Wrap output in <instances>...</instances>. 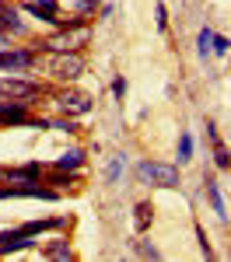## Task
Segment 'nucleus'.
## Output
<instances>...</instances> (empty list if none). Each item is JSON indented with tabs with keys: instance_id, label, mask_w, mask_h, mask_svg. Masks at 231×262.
<instances>
[{
	"instance_id": "f257e3e1",
	"label": "nucleus",
	"mask_w": 231,
	"mask_h": 262,
	"mask_svg": "<svg viewBox=\"0 0 231 262\" xmlns=\"http://www.w3.org/2000/svg\"><path fill=\"white\" fill-rule=\"evenodd\" d=\"M133 175L140 185H154V189H179L182 185L175 164H161V161H151V158L133 164Z\"/></svg>"
},
{
	"instance_id": "f03ea898",
	"label": "nucleus",
	"mask_w": 231,
	"mask_h": 262,
	"mask_svg": "<svg viewBox=\"0 0 231 262\" xmlns=\"http://www.w3.org/2000/svg\"><path fill=\"white\" fill-rule=\"evenodd\" d=\"M42 95H49V88L39 84L35 77H25V74H0V98H14V101L35 105Z\"/></svg>"
},
{
	"instance_id": "7ed1b4c3",
	"label": "nucleus",
	"mask_w": 231,
	"mask_h": 262,
	"mask_svg": "<svg viewBox=\"0 0 231 262\" xmlns=\"http://www.w3.org/2000/svg\"><path fill=\"white\" fill-rule=\"evenodd\" d=\"M39 67V53L32 46H0V74H25L35 77L32 70Z\"/></svg>"
},
{
	"instance_id": "20e7f679",
	"label": "nucleus",
	"mask_w": 231,
	"mask_h": 262,
	"mask_svg": "<svg viewBox=\"0 0 231 262\" xmlns=\"http://www.w3.org/2000/svg\"><path fill=\"white\" fill-rule=\"evenodd\" d=\"M0 200H46L56 203L60 192L49 189L42 179H28V182H0Z\"/></svg>"
},
{
	"instance_id": "39448f33",
	"label": "nucleus",
	"mask_w": 231,
	"mask_h": 262,
	"mask_svg": "<svg viewBox=\"0 0 231 262\" xmlns=\"http://www.w3.org/2000/svg\"><path fill=\"white\" fill-rule=\"evenodd\" d=\"M53 101H56V108H60L63 116H74V119H84V116L95 112V98L88 91H77L74 84H63L60 91L53 95Z\"/></svg>"
},
{
	"instance_id": "423d86ee",
	"label": "nucleus",
	"mask_w": 231,
	"mask_h": 262,
	"mask_svg": "<svg viewBox=\"0 0 231 262\" xmlns=\"http://www.w3.org/2000/svg\"><path fill=\"white\" fill-rule=\"evenodd\" d=\"M46 74L53 77L56 84H74L84 77V56L81 53H53L49 56V67Z\"/></svg>"
},
{
	"instance_id": "0eeeda50",
	"label": "nucleus",
	"mask_w": 231,
	"mask_h": 262,
	"mask_svg": "<svg viewBox=\"0 0 231 262\" xmlns=\"http://www.w3.org/2000/svg\"><path fill=\"white\" fill-rule=\"evenodd\" d=\"M32 122V105L14 98H0V129H28Z\"/></svg>"
},
{
	"instance_id": "6e6552de",
	"label": "nucleus",
	"mask_w": 231,
	"mask_h": 262,
	"mask_svg": "<svg viewBox=\"0 0 231 262\" xmlns=\"http://www.w3.org/2000/svg\"><path fill=\"white\" fill-rule=\"evenodd\" d=\"M0 32H7L11 39L28 35V21L21 18V7L11 0H0Z\"/></svg>"
},
{
	"instance_id": "1a4fd4ad",
	"label": "nucleus",
	"mask_w": 231,
	"mask_h": 262,
	"mask_svg": "<svg viewBox=\"0 0 231 262\" xmlns=\"http://www.w3.org/2000/svg\"><path fill=\"white\" fill-rule=\"evenodd\" d=\"M35 245H39V238L25 234L21 227H4L0 231V255H18V252H28Z\"/></svg>"
},
{
	"instance_id": "9d476101",
	"label": "nucleus",
	"mask_w": 231,
	"mask_h": 262,
	"mask_svg": "<svg viewBox=\"0 0 231 262\" xmlns=\"http://www.w3.org/2000/svg\"><path fill=\"white\" fill-rule=\"evenodd\" d=\"M21 14H32V18H39L42 25H53V28H56V25H60V4H56V0H49V4H35V0H25V4H21Z\"/></svg>"
},
{
	"instance_id": "9b49d317",
	"label": "nucleus",
	"mask_w": 231,
	"mask_h": 262,
	"mask_svg": "<svg viewBox=\"0 0 231 262\" xmlns=\"http://www.w3.org/2000/svg\"><path fill=\"white\" fill-rule=\"evenodd\" d=\"M42 168L39 161H28L21 168H0V182H28V179H42Z\"/></svg>"
},
{
	"instance_id": "f8f14e48",
	"label": "nucleus",
	"mask_w": 231,
	"mask_h": 262,
	"mask_svg": "<svg viewBox=\"0 0 231 262\" xmlns=\"http://www.w3.org/2000/svg\"><path fill=\"white\" fill-rule=\"evenodd\" d=\"M203 196H207L210 210L217 213V221H228V206H224V192H221V182L203 179Z\"/></svg>"
},
{
	"instance_id": "ddd939ff",
	"label": "nucleus",
	"mask_w": 231,
	"mask_h": 262,
	"mask_svg": "<svg viewBox=\"0 0 231 262\" xmlns=\"http://www.w3.org/2000/svg\"><path fill=\"white\" fill-rule=\"evenodd\" d=\"M84 161H88V150L84 147H70V150H63L60 158L53 161V168H60V171H81Z\"/></svg>"
},
{
	"instance_id": "4468645a",
	"label": "nucleus",
	"mask_w": 231,
	"mask_h": 262,
	"mask_svg": "<svg viewBox=\"0 0 231 262\" xmlns=\"http://www.w3.org/2000/svg\"><path fill=\"white\" fill-rule=\"evenodd\" d=\"M151 224H154V206H151V200H140L133 206V231L137 234H147Z\"/></svg>"
},
{
	"instance_id": "2eb2a0df",
	"label": "nucleus",
	"mask_w": 231,
	"mask_h": 262,
	"mask_svg": "<svg viewBox=\"0 0 231 262\" xmlns=\"http://www.w3.org/2000/svg\"><path fill=\"white\" fill-rule=\"evenodd\" d=\"M46 259H60V262H67V259H74V248L67 245V238H53V242H46L39 248Z\"/></svg>"
},
{
	"instance_id": "dca6fc26",
	"label": "nucleus",
	"mask_w": 231,
	"mask_h": 262,
	"mask_svg": "<svg viewBox=\"0 0 231 262\" xmlns=\"http://www.w3.org/2000/svg\"><path fill=\"white\" fill-rule=\"evenodd\" d=\"M42 182H46V185H56V189H70V185H77V171H60V168H53L49 175L42 171Z\"/></svg>"
},
{
	"instance_id": "f3484780",
	"label": "nucleus",
	"mask_w": 231,
	"mask_h": 262,
	"mask_svg": "<svg viewBox=\"0 0 231 262\" xmlns=\"http://www.w3.org/2000/svg\"><path fill=\"white\" fill-rule=\"evenodd\" d=\"M123 171H126V154L109 158V164H105V182H109V185H116V182L123 179Z\"/></svg>"
},
{
	"instance_id": "a211bd4d",
	"label": "nucleus",
	"mask_w": 231,
	"mask_h": 262,
	"mask_svg": "<svg viewBox=\"0 0 231 262\" xmlns=\"http://www.w3.org/2000/svg\"><path fill=\"white\" fill-rule=\"evenodd\" d=\"M175 158H179V164H189V161H193V133H189V129H182V133H179Z\"/></svg>"
},
{
	"instance_id": "6ab92c4d",
	"label": "nucleus",
	"mask_w": 231,
	"mask_h": 262,
	"mask_svg": "<svg viewBox=\"0 0 231 262\" xmlns=\"http://www.w3.org/2000/svg\"><path fill=\"white\" fill-rule=\"evenodd\" d=\"M49 129H56V133H81V122L74 119V116H56V119H49Z\"/></svg>"
},
{
	"instance_id": "aec40b11",
	"label": "nucleus",
	"mask_w": 231,
	"mask_h": 262,
	"mask_svg": "<svg viewBox=\"0 0 231 262\" xmlns=\"http://www.w3.org/2000/svg\"><path fill=\"white\" fill-rule=\"evenodd\" d=\"M214 164H217L221 171H228V168H231V154H228V143L221 140V137H214Z\"/></svg>"
},
{
	"instance_id": "412c9836",
	"label": "nucleus",
	"mask_w": 231,
	"mask_h": 262,
	"mask_svg": "<svg viewBox=\"0 0 231 262\" xmlns=\"http://www.w3.org/2000/svg\"><path fill=\"white\" fill-rule=\"evenodd\" d=\"M210 42H214V28L203 25L200 35H196V56H200V60H207V56H210Z\"/></svg>"
},
{
	"instance_id": "4be33fe9",
	"label": "nucleus",
	"mask_w": 231,
	"mask_h": 262,
	"mask_svg": "<svg viewBox=\"0 0 231 262\" xmlns=\"http://www.w3.org/2000/svg\"><path fill=\"white\" fill-rule=\"evenodd\" d=\"M133 252H137L140 259H161V252H158V245H151V242L144 238V234H140V238L133 242Z\"/></svg>"
},
{
	"instance_id": "5701e85b",
	"label": "nucleus",
	"mask_w": 231,
	"mask_h": 262,
	"mask_svg": "<svg viewBox=\"0 0 231 262\" xmlns=\"http://www.w3.org/2000/svg\"><path fill=\"white\" fill-rule=\"evenodd\" d=\"M228 35H217L214 32V42H210V56H228Z\"/></svg>"
},
{
	"instance_id": "b1692460",
	"label": "nucleus",
	"mask_w": 231,
	"mask_h": 262,
	"mask_svg": "<svg viewBox=\"0 0 231 262\" xmlns=\"http://www.w3.org/2000/svg\"><path fill=\"white\" fill-rule=\"evenodd\" d=\"M154 25H158V32H168V7L165 4L154 7Z\"/></svg>"
},
{
	"instance_id": "393cba45",
	"label": "nucleus",
	"mask_w": 231,
	"mask_h": 262,
	"mask_svg": "<svg viewBox=\"0 0 231 262\" xmlns=\"http://www.w3.org/2000/svg\"><path fill=\"white\" fill-rule=\"evenodd\" d=\"M98 4H102V0H77V14H81V18L95 14V11H98Z\"/></svg>"
},
{
	"instance_id": "a878e982",
	"label": "nucleus",
	"mask_w": 231,
	"mask_h": 262,
	"mask_svg": "<svg viewBox=\"0 0 231 262\" xmlns=\"http://www.w3.org/2000/svg\"><path fill=\"white\" fill-rule=\"evenodd\" d=\"M196 242H200V252L207 255V259H214V248H210V242H207V234H203V227L196 224Z\"/></svg>"
},
{
	"instance_id": "bb28decb",
	"label": "nucleus",
	"mask_w": 231,
	"mask_h": 262,
	"mask_svg": "<svg viewBox=\"0 0 231 262\" xmlns=\"http://www.w3.org/2000/svg\"><path fill=\"white\" fill-rule=\"evenodd\" d=\"M112 98L116 101L126 98V77H112Z\"/></svg>"
},
{
	"instance_id": "cd10ccee",
	"label": "nucleus",
	"mask_w": 231,
	"mask_h": 262,
	"mask_svg": "<svg viewBox=\"0 0 231 262\" xmlns=\"http://www.w3.org/2000/svg\"><path fill=\"white\" fill-rule=\"evenodd\" d=\"M98 14H102V21H109L112 14H116V7H112V4H105V0H102V4H98Z\"/></svg>"
},
{
	"instance_id": "c85d7f7f",
	"label": "nucleus",
	"mask_w": 231,
	"mask_h": 262,
	"mask_svg": "<svg viewBox=\"0 0 231 262\" xmlns=\"http://www.w3.org/2000/svg\"><path fill=\"white\" fill-rule=\"evenodd\" d=\"M35 4H49V0H35Z\"/></svg>"
}]
</instances>
